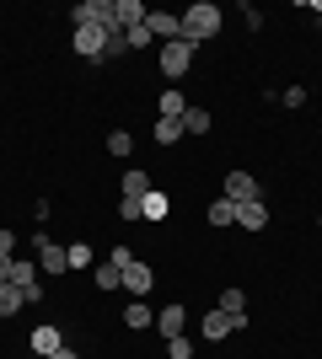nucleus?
Here are the masks:
<instances>
[{"label":"nucleus","mask_w":322,"mask_h":359,"mask_svg":"<svg viewBox=\"0 0 322 359\" xmlns=\"http://www.w3.org/2000/svg\"><path fill=\"white\" fill-rule=\"evenodd\" d=\"M220 22H226V16H220V6H210V0L188 6V11H183V43L199 48L204 38H215V32H220Z\"/></svg>","instance_id":"nucleus-1"},{"label":"nucleus","mask_w":322,"mask_h":359,"mask_svg":"<svg viewBox=\"0 0 322 359\" xmlns=\"http://www.w3.org/2000/svg\"><path fill=\"white\" fill-rule=\"evenodd\" d=\"M113 38H119V32H107V27H76V54L81 60H107Z\"/></svg>","instance_id":"nucleus-2"},{"label":"nucleus","mask_w":322,"mask_h":359,"mask_svg":"<svg viewBox=\"0 0 322 359\" xmlns=\"http://www.w3.org/2000/svg\"><path fill=\"white\" fill-rule=\"evenodd\" d=\"M32 247H38V269H43V273H65V269H70L65 247H54V241H48L43 231H32Z\"/></svg>","instance_id":"nucleus-3"},{"label":"nucleus","mask_w":322,"mask_h":359,"mask_svg":"<svg viewBox=\"0 0 322 359\" xmlns=\"http://www.w3.org/2000/svg\"><path fill=\"white\" fill-rule=\"evenodd\" d=\"M258 194H263V188H258L253 172H226V194H220V198H231V204H253Z\"/></svg>","instance_id":"nucleus-4"},{"label":"nucleus","mask_w":322,"mask_h":359,"mask_svg":"<svg viewBox=\"0 0 322 359\" xmlns=\"http://www.w3.org/2000/svg\"><path fill=\"white\" fill-rule=\"evenodd\" d=\"M188 65H194V48H188L183 38H177V43H161V70H167L172 81H183Z\"/></svg>","instance_id":"nucleus-5"},{"label":"nucleus","mask_w":322,"mask_h":359,"mask_svg":"<svg viewBox=\"0 0 322 359\" xmlns=\"http://www.w3.org/2000/svg\"><path fill=\"white\" fill-rule=\"evenodd\" d=\"M135 27H145V6L140 0H113V27L107 32H135Z\"/></svg>","instance_id":"nucleus-6"},{"label":"nucleus","mask_w":322,"mask_h":359,"mask_svg":"<svg viewBox=\"0 0 322 359\" xmlns=\"http://www.w3.org/2000/svg\"><path fill=\"white\" fill-rule=\"evenodd\" d=\"M145 27H151V38L177 43V38H183V16H172V11H145Z\"/></svg>","instance_id":"nucleus-7"},{"label":"nucleus","mask_w":322,"mask_h":359,"mask_svg":"<svg viewBox=\"0 0 322 359\" xmlns=\"http://www.w3.org/2000/svg\"><path fill=\"white\" fill-rule=\"evenodd\" d=\"M151 285H156V273H151V269H145V263L135 257V263L123 269V290H129L135 300H145V295H151Z\"/></svg>","instance_id":"nucleus-8"},{"label":"nucleus","mask_w":322,"mask_h":359,"mask_svg":"<svg viewBox=\"0 0 322 359\" xmlns=\"http://www.w3.org/2000/svg\"><path fill=\"white\" fill-rule=\"evenodd\" d=\"M247 327V316H226V311H210L204 316V344H215V338H226V332Z\"/></svg>","instance_id":"nucleus-9"},{"label":"nucleus","mask_w":322,"mask_h":359,"mask_svg":"<svg viewBox=\"0 0 322 359\" xmlns=\"http://www.w3.org/2000/svg\"><path fill=\"white\" fill-rule=\"evenodd\" d=\"M236 225H242V231H263V225H269V204H263V198L236 204Z\"/></svg>","instance_id":"nucleus-10"},{"label":"nucleus","mask_w":322,"mask_h":359,"mask_svg":"<svg viewBox=\"0 0 322 359\" xmlns=\"http://www.w3.org/2000/svg\"><path fill=\"white\" fill-rule=\"evenodd\" d=\"M156 327H161V338H183V327H188V311H183V306H161Z\"/></svg>","instance_id":"nucleus-11"},{"label":"nucleus","mask_w":322,"mask_h":359,"mask_svg":"<svg viewBox=\"0 0 322 359\" xmlns=\"http://www.w3.org/2000/svg\"><path fill=\"white\" fill-rule=\"evenodd\" d=\"M140 215H145V220H156V225H161V220H167V215H172V198L161 194V188H151V194L140 198Z\"/></svg>","instance_id":"nucleus-12"},{"label":"nucleus","mask_w":322,"mask_h":359,"mask_svg":"<svg viewBox=\"0 0 322 359\" xmlns=\"http://www.w3.org/2000/svg\"><path fill=\"white\" fill-rule=\"evenodd\" d=\"M65 348V338H60V327H32V354H43V359H54Z\"/></svg>","instance_id":"nucleus-13"},{"label":"nucleus","mask_w":322,"mask_h":359,"mask_svg":"<svg viewBox=\"0 0 322 359\" xmlns=\"http://www.w3.org/2000/svg\"><path fill=\"white\" fill-rule=\"evenodd\" d=\"M119 194H123V198H145V194H151V172L129 166V172H123V182H119Z\"/></svg>","instance_id":"nucleus-14"},{"label":"nucleus","mask_w":322,"mask_h":359,"mask_svg":"<svg viewBox=\"0 0 322 359\" xmlns=\"http://www.w3.org/2000/svg\"><path fill=\"white\" fill-rule=\"evenodd\" d=\"M183 135H210V113H204V107L188 102V113H183Z\"/></svg>","instance_id":"nucleus-15"},{"label":"nucleus","mask_w":322,"mask_h":359,"mask_svg":"<svg viewBox=\"0 0 322 359\" xmlns=\"http://www.w3.org/2000/svg\"><path fill=\"white\" fill-rule=\"evenodd\" d=\"M183 140V118H156V145H177Z\"/></svg>","instance_id":"nucleus-16"},{"label":"nucleus","mask_w":322,"mask_h":359,"mask_svg":"<svg viewBox=\"0 0 322 359\" xmlns=\"http://www.w3.org/2000/svg\"><path fill=\"white\" fill-rule=\"evenodd\" d=\"M22 306H27V295H22V290H16V285H0V316H16Z\"/></svg>","instance_id":"nucleus-17"},{"label":"nucleus","mask_w":322,"mask_h":359,"mask_svg":"<svg viewBox=\"0 0 322 359\" xmlns=\"http://www.w3.org/2000/svg\"><path fill=\"white\" fill-rule=\"evenodd\" d=\"M183 113H188L183 91H161V118H183Z\"/></svg>","instance_id":"nucleus-18"},{"label":"nucleus","mask_w":322,"mask_h":359,"mask_svg":"<svg viewBox=\"0 0 322 359\" xmlns=\"http://www.w3.org/2000/svg\"><path fill=\"white\" fill-rule=\"evenodd\" d=\"M123 322H129V327H151V322H156V311H151V306H145V300H135V306H129V311H123Z\"/></svg>","instance_id":"nucleus-19"},{"label":"nucleus","mask_w":322,"mask_h":359,"mask_svg":"<svg viewBox=\"0 0 322 359\" xmlns=\"http://www.w3.org/2000/svg\"><path fill=\"white\" fill-rule=\"evenodd\" d=\"M210 225H236V204H231V198H215L210 204Z\"/></svg>","instance_id":"nucleus-20"},{"label":"nucleus","mask_w":322,"mask_h":359,"mask_svg":"<svg viewBox=\"0 0 322 359\" xmlns=\"http://www.w3.org/2000/svg\"><path fill=\"white\" fill-rule=\"evenodd\" d=\"M220 311L226 316H247V295L242 290H226V295H220Z\"/></svg>","instance_id":"nucleus-21"},{"label":"nucleus","mask_w":322,"mask_h":359,"mask_svg":"<svg viewBox=\"0 0 322 359\" xmlns=\"http://www.w3.org/2000/svg\"><path fill=\"white\" fill-rule=\"evenodd\" d=\"M123 285V273L113 269V263H102V269H97V290H119Z\"/></svg>","instance_id":"nucleus-22"},{"label":"nucleus","mask_w":322,"mask_h":359,"mask_svg":"<svg viewBox=\"0 0 322 359\" xmlns=\"http://www.w3.org/2000/svg\"><path fill=\"white\" fill-rule=\"evenodd\" d=\"M65 257H70V269H86V263H92V247L76 241V247H65Z\"/></svg>","instance_id":"nucleus-23"},{"label":"nucleus","mask_w":322,"mask_h":359,"mask_svg":"<svg viewBox=\"0 0 322 359\" xmlns=\"http://www.w3.org/2000/svg\"><path fill=\"white\" fill-rule=\"evenodd\" d=\"M107 150H113V156H129V150H135V140L123 135V129H113V135H107Z\"/></svg>","instance_id":"nucleus-24"},{"label":"nucleus","mask_w":322,"mask_h":359,"mask_svg":"<svg viewBox=\"0 0 322 359\" xmlns=\"http://www.w3.org/2000/svg\"><path fill=\"white\" fill-rule=\"evenodd\" d=\"M167 354L172 359H194V344H188V338H167Z\"/></svg>","instance_id":"nucleus-25"},{"label":"nucleus","mask_w":322,"mask_h":359,"mask_svg":"<svg viewBox=\"0 0 322 359\" xmlns=\"http://www.w3.org/2000/svg\"><path fill=\"white\" fill-rule=\"evenodd\" d=\"M107 263H113V269L123 273V269H129V263H135V252H129V247H113V257H107Z\"/></svg>","instance_id":"nucleus-26"},{"label":"nucleus","mask_w":322,"mask_h":359,"mask_svg":"<svg viewBox=\"0 0 322 359\" xmlns=\"http://www.w3.org/2000/svg\"><path fill=\"white\" fill-rule=\"evenodd\" d=\"M119 215L123 220H145V215H140V198H119Z\"/></svg>","instance_id":"nucleus-27"},{"label":"nucleus","mask_w":322,"mask_h":359,"mask_svg":"<svg viewBox=\"0 0 322 359\" xmlns=\"http://www.w3.org/2000/svg\"><path fill=\"white\" fill-rule=\"evenodd\" d=\"M123 38H129V48H145L151 43V27H135V32H123Z\"/></svg>","instance_id":"nucleus-28"},{"label":"nucleus","mask_w":322,"mask_h":359,"mask_svg":"<svg viewBox=\"0 0 322 359\" xmlns=\"http://www.w3.org/2000/svg\"><path fill=\"white\" fill-rule=\"evenodd\" d=\"M0 252H6V257L16 252V231H0Z\"/></svg>","instance_id":"nucleus-29"},{"label":"nucleus","mask_w":322,"mask_h":359,"mask_svg":"<svg viewBox=\"0 0 322 359\" xmlns=\"http://www.w3.org/2000/svg\"><path fill=\"white\" fill-rule=\"evenodd\" d=\"M11 263H16V257H6V252H0V285H11Z\"/></svg>","instance_id":"nucleus-30"},{"label":"nucleus","mask_w":322,"mask_h":359,"mask_svg":"<svg viewBox=\"0 0 322 359\" xmlns=\"http://www.w3.org/2000/svg\"><path fill=\"white\" fill-rule=\"evenodd\" d=\"M54 359H81V354H76V348H60V354H54Z\"/></svg>","instance_id":"nucleus-31"}]
</instances>
